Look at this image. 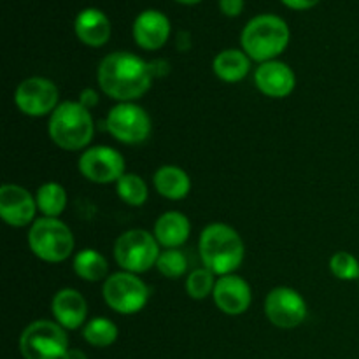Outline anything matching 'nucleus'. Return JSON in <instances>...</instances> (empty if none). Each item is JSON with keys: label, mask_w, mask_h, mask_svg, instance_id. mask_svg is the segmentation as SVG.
Here are the masks:
<instances>
[{"label": "nucleus", "mask_w": 359, "mask_h": 359, "mask_svg": "<svg viewBox=\"0 0 359 359\" xmlns=\"http://www.w3.org/2000/svg\"><path fill=\"white\" fill-rule=\"evenodd\" d=\"M102 93L119 102H135L149 91L154 74L151 62L128 51L104 56L97 69Z\"/></svg>", "instance_id": "obj_1"}, {"label": "nucleus", "mask_w": 359, "mask_h": 359, "mask_svg": "<svg viewBox=\"0 0 359 359\" xmlns=\"http://www.w3.org/2000/svg\"><path fill=\"white\" fill-rule=\"evenodd\" d=\"M198 252L202 265L216 277L230 276L242 265L245 245L241 233L230 224L210 223L200 233Z\"/></svg>", "instance_id": "obj_2"}, {"label": "nucleus", "mask_w": 359, "mask_h": 359, "mask_svg": "<svg viewBox=\"0 0 359 359\" xmlns=\"http://www.w3.org/2000/svg\"><path fill=\"white\" fill-rule=\"evenodd\" d=\"M290 37V27L283 18L276 14H258L249 20L242 30V51L252 62H270L286 51Z\"/></svg>", "instance_id": "obj_3"}, {"label": "nucleus", "mask_w": 359, "mask_h": 359, "mask_svg": "<svg viewBox=\"0 0 359 359\" xmlns=\"http://www.w3.org/2000/svg\"><path fill=\"white\" fill-rule=\"evenodd\" d=\"M48 133L53 144L63 151H83L95 135L90 109L79 102H62L49 116Z\"/></svg>", "instance_id": "obj_4"}, {"label": "nucleus", "mask_w": 359, "mask_h": 359, "mask_svg": "<svg viewBox=\"0 0 359 359\" xmlns=\"http://www.w3.org/2000/svg\"><path fill=\"white\" fill-rule=\"evenodd\" d=\"M74 233L58 217H39L28 230V248L46 263H62L74 252Z\"/></svg>", "instance_id": "obj_5"}, {"label": "nucleus", "mask_w": 359, "mask_h": 359, "mask_svg": "<svg viewBox=\"0 0 359 359\" xmlns=\"http://www.w3.org/2000/svg\"><path fill=\"white\" fill-rule=\"evenodd\" d=\"M160 252L156 237L139 228L123 231L114 242V259L119 269L137 276L156 266Z\"/></svg>", "instance_id": "obj_6"}, {"label": "nucleus", "mask_w": 359, "mask_h": 359, "mask_svg": "<svg viewBox=\"0 0 359 359\" xmlns=\"http://www.w3.org/2000/svg\"><path fill=\"white\" fill-rule=\"evenodd\" d=\"M69 349L67 330L49 319L30 323L20 337V353L23 359H62Z\"/></svg>", "instance_id": "obj_7"}, {"label": "nucleus", "mask_w": 359, "mask_h": 359, "mask_svg": "<svg viewBox=\"0 0 359 359\" xmlns=\"http://www.w3.org/2000/svg\"><path fill=\"white\" fill-rule=\"evenodd\" d=\"M102 294L109 309L121 316H133L146 307L151 290L137 273L121 270L104 280Z\"/></svg>", "instance_id": "obj_8"}, {"label": "nucleus", "mask_w": 359, "mask_h": 359, "mask_svg": "<svg viewBox=\"0 0 359 359\" xmlns=\"http://www.w3.org/2000/svg\"><path fill=\"white\" fill-rule=\"evenodd\" d=\"M105 130L114 137L118 142L137 146L142 144L151 135L153 123L146 109L137 105L135 102H119L105 118Z\"/></svg>", "instance_id": "obj_9"}, {"label": "nucleus", "mask_w": 359, "mask_h": 359, "mask_svg": "<svg viewBox=\"0 0 359 359\" xmlns=\"http://www.w3.org/2000/svg\"><path fill=\"white\" fill-rule=\"evenodd\" d=\"M14 104L21 114L30 118L51 116L60 105L58 86L48 77H28L18 84L14 91Z\"/></svg>", "instance_id": "obj_10"}, {"label": "nucleus", "mask_w": 359, "mask_h": 359, "mask_svg": "<svg viewBox=\"0 0 359 359\" xmlns=\"http://www.w3.org/2000/svg\"><path fill=\"white\" fill-rule=\"evenodd\" d=\"M81 175L93 184H112L126 174V161L111 146H93L84 149L77 161Z\"/></svg>", "instance_id": "obj_11"}, {"label": "nucleus", "mask_w": 359, "mask_h": 359, "mask_svg": "<svg viewBox=\"0 0 359 359\" xmlns=\"http://www.w3.org/2000/svg\"><path fill=\"white\" fill-rule=\"evenodd\" d=\"M309 307L305 298L297 290L277 286L266 294L265 316L273 326L280 330L298 328L307 319Z\"/></svg>", "instance_id": "obj_12"}, {"label": "nucleus", "mask_w": 359, "mask_h": 359, "mask_svg": "<svg viewBox=\"0 0 359 359\" xmlns=\"http://www.w3.org/2000/svg\"><path fill=\"white\" fill-rule=\"evenodd\" d=\"M35 195L18 184H4L0 188V217L13 228H25L34 224L37 212Z\"/></svg>", "instance_id": "obj_13"}, {"label": "nucleus", "mask_w": 359, "mask_h": 359, "mask_svg": "<svg viewBox=\"0 0 359 359\" xmlns=\"http://www.w3.org/2000/svg\"><path fill=\"white\" fill-rule=\"evenodd\" d=\"M212 300L223 314L241 316L251 307L252 290L244 277L230 273V276L217 277Z\"/></svg>", "instance_id": "obj_14"}, {"label": "nucleus", "mask_w": 359, "mask_h": 359, "mask_svg": "<svg viewBox=\"0 0 359 359\" xmlns=\"http://www.w3.org/2000/svg\"><path fill=\"white\" fill-rule=\"evenodd\" d=\"M255 84L265 97L286 98L297 86V76L287 63L280 60L259 63L255 70Z\"/></svg>", "instance_id": "obj_15"}, {"label": "nucleus", "mask_w": 359, "mask_h": 359, "mask_svg": "<svg viewBox=\"0 0 359 359\" xmlns=\"http://www.w3.org/2000/svg\"><path fill=\"white\" fill-rule=\"evenodd\" d=\"M170 20L161 11H142L133 21V41L146 51H158L170 37Z\"/></svg>", "instance_id": "obj_16"}, {"label": "nucleus", "mask_w": 359, "mask_h": 359, "mask_svg": "<svg viewBox=\"0 0 359 359\" xmlns=\"http://www.w3.org/2000/svg\"><path fill=\"white\" fill-rule=\"evenodd\" d=\"M51 312L55 321L67 332L83 328L88 323V302L74 287H63L53 297Z\"/></svg>", "instance_id": "obj_17"}, {"label": "nucleus", "mask_w": 359, "mask_h": 359, "mask_svg": "<svg viewBox=\"0 0 359 359\" xmlns=\"http://www.w3.org/2000/svg\"><path fill=\"white\" fill-rule=\"evenodd\" d=\"M74 30L83 44L90 48H102L111 39L112 25L105 13H102L97 7H88L76 16Z\"/></svg>", "instance_id": "obj_18"}, {"label": "nucleus", "mask_w": 359, "mask_h": 359, "mask_svg": "<svg viewBox=\"0 0 359 359\" xmlns=\"http://www.w3.org/2000/svg\"><path fill=\"white\" fill-rule=\"evenodd\" d=\"M153 235L165 249H179L191 235V223L188 216L177 210L163 212L154 223Z\"/></svg>", "instance_id": "obj_19"}, {"label": "nucleus", "mask_w": 359, "mask_h": 359, "mask_svg": "<svg viewBox=\"0 0 359 359\" xmlns=\"http://www.w3.org/2000/svg\"><path fill=\"white\" fill-rule=\"evenodd\" d=\"M153 184L158 195L172 202L184 200L191 191V179L188 172L182 170L177 165H161L154 172Z\"/></svg>", "instance_id": "obj_20"}, {"label": "nucleus", "mask_w": 359, "mask_h": 359, "mask_svg": "<svg viewBox=\"0 0 359 359\" xmlns=\"http://www.w3.org/2000/svg\"><path fill=\"white\" fill-rule=\"evenodd\" d=\"M252 60L242 49H224L217 53L212 62V70L223 83H241L251 72Z\"/></svg>", "instance_id": "obj_21"}, {"label": "nucleus", "mask_w": 359, "mask_h": 359, "mask_svg": "<svg viewBox=\"0 0 359 359\" xmlns=\"http://www.w3.org/2000/svg\"><path fill=\"white\" fill-rule=\"evenodd\" d=\"M72 269L76 276L86 283H100L111 276L109 273V262L105 259V256L91 248L83 249L74 256Z\"/></svg>", "instance_id": "obj_22"}, {"label": "nucleus", "mask_w": 359, "mask_h": 359, "mask_svg": "<svg viewBox=\"0 0 359 359\" xmlns=\"http://www.w3.org/2000/svg\"><path fill=\"white\" fill-rule=\"evenodd\" d=\"M35 202H37V209L42 217H60L65 212L69 196L60 182L48 181L39 186L37 193H35Z\"/></svg>", "instance_id": "obj_23"}, {"label": "nucleus", "mask_w": 359, "mask_h": 359, "mask_svg": "<svg viewBox=\"0 0 359 359\" xmlns=\"http://www.w3.org/2000/svg\"><path fill=\"white\" fill-rule=\"evenodd\" d=\"M118 326L109 318H93L83 326V339L91 347H98V349L112 346L118 340Z\"/></svg>", "instance_id": "obj_24"}, {"label": "nucleus", "mask_w": 359, "mask_h": 359, "mask_svg": "<svg viewBox=\"0 0 359 359\" xmlns=\"http://www.w3.org/2000/svg\"><path fill=\"white\" fill-rule=\"evenodd\" d=\"M116 193L119 200L130 207H140L147 202L149 188L140 175L126 172L118 182H116Z\"/></svg>", "instance_id": "obj_25"}, {"label": "nucleus", "mask_w": 359, "mask_h": 359, "mask_svg": "<svg viewBox=\"0 0 359 359\" xmlns=\"http://www.w3.org/2000/svg\"><path fill=\"white\" fill-rule=\"evenodd\" d=\"M216 280V276L205 266L193 270L186 279V293L193 300H205V298L212 297Z\"/></svg>", "instance_id": "obj_26"}, {"label": "nucleus", "mask_w": 359, "mask_h": 359, "mask_svg": "<svg viewBox=\"0 0 359 359\" xmlns=\"http://www.w3.org/2000/svg\"><path fill=\"white\" fill-rule=\"evenodd\" d=\"M158 272L167 279H179L188 270V258L179 249H165L156 262Z\"/></svg>", "instance_id": "obj_27"}, {"label": "nucleus", "mask_w": 359, "mask_h": 359, "mask_svg": "<svg viewBox=\"0 0 359 359\" xmlns=\"http://www.w3.org/2000/svg\"><path fill=\"white\" fill-rule=\"evenodd\" d=\"M330 272L340 280L359 279V259L347 251H339L330 258Z\"/></svg>", "instance_id": "obj_28"}, {"label": "nucleus", "mask_w": 359, "mask_h": 359, "mask_svg": "<svg viewBox=\"0 0 359 359\" xmlns=\"http://www.w3.org/2000/svg\"><path fill=\"white\" fill-rule=\"evenodd\" d=\"M219 11L228 18L241 16L244 11V0H219Z\"/></svg>", "instance_id": "obj_29"}, {"label": "nucleus", "mask_w": 359, "mask_h": 359, "mask_svg": "<svg viewBox=\"0 0 359 359\" xmlns=\"http://www.w3.org/2000/svg\"><path fill=\"white\" fill-rule=\"evenodd\" d=\"M98 100H100V97H98V91L93 90V88H84L83 91L79 93V98H77V102H79L83 107L86 109H95L98 105Z\"/></svg>", "instance_id": "obj_30"}, {"label": "nucleus", "mask_w": 359, "mask_h": 359, "mask_svg": "<svg viewBox=\"0 0 359 359\" xmlns=\"http://www.w3.org/2000/svg\"><path fill=\"white\" fill-rule=\"evenodd\" d=\"M280 2H283L286 7H290V9L307 11V9H312V7L318 6L321 0H280Z\"/></svg>", "instance_id": "obj_31"}, {"label": "nucleus", "mask_w": 359, "mask_h": 359, "mask_svg": "<svg viewBox=\"0 0 359 359\" xmlns=\"http://www.w3.org/2000/svg\"><path fill=\"white\" fill-rule=\"evenodd\" d=\"M189 46H191V42H189V34H188V32H179V35H177V48L182 49V51H186V49H189Z\"/></svg>", "instance_id": "obj_32"}, {"label": "nucleus", "mask_w": 359, "mask_h": 359, "mask_svg": "<svg viewBox=\"0 0 359 359\" xmlns=\"http://www.w3.org/2000/svg\"><path fill=\"white\" fill-rule=\"evenodd\" d=\"M62 359H88V356L81 349H72V347H70Z\"/></svg>", "instance_id": "obj_33"}, {"label": "nucleus", "mask_w": 359, "mask_h": 359, "mask_svg": "<svg viewBox=\"0 0 359 359\" xmlns=\"http://www.w3.org/2000/svg\"><path fill=\"white\" fill-rule=\"evenodd\" d=\"M179 4H184V6H195V4H200L202 0H175Z\"/></svg>", "instance_id": "obj_34"}]
</instances>
